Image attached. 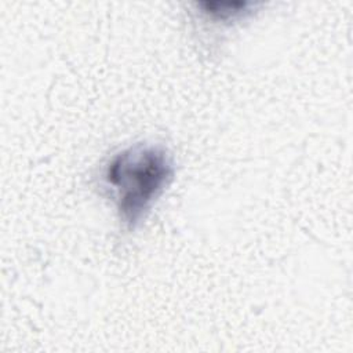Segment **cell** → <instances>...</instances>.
<instances>
[{
    "label": "cell",
    "mask_w": 353,
    "mask_h": 353,
    "mask_svg": "<svg viewBox=\"0 0 353 353\" xmlns=\"http://www.w3.org/2000/svg\"><path fill=\"white\" fill-rule=\"evenodd\" d=\"M172 176L171 156L160 145L134 143L106 160L101 171V186L114 203L125 233L141 225Z\"/></svg>",
    "instance_id": "obj_1"
}]
</instances>
